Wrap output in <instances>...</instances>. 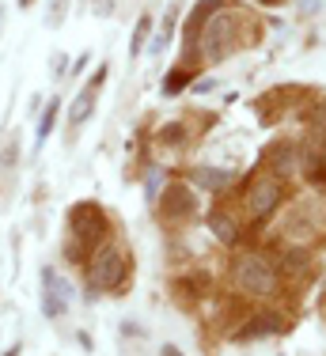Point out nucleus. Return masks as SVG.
<instances>
[{"label": "nucleus", "instance_id": "1", "mask_svg": "<svg viewBox=\"0 0 326 356\" xmlns=\"http://www.w3.org/2000/svg\"><path fill=\"white\" fill-rule=\"evenodd\" d=\"M102 235H107V216L99 213L91 201L76 205L68 213V239H65V254L72 261L95 258V250L102 247Z\"/></svg>", "mask_w": 326, "mask_h": 356}, {"label": "nucleus", "instance_id": "2", "mask_svg": "<svg viewBox=\"0 0 326 356\" xmlns=\"http://www.w3.org/2000/svg\"><path fill=\"white\" fill-rule=\"evenodd\" d=\"M239 46H243V19L220 8V12L201 27V49L212 61H224V57H231Z\"/></svg>", "mask_w": 326, "mask_h": 356}, {"label": "nucleus", "instance_id": "3", "mask_svg": "<svg viewBox=\"0 0 326 356\" xmlns=\"http://www.w3.org/2000/svg\"><path fill=\"white\" fill-rule=\"evenodd\" d=\"M231 277H235V288L243 296H273V288H277V269L262 254H243L231 269Z\"/></svg>", "mask_w": 326, "mask_h": 356}, {"label": "nucleus", "instance_id": "4", "mask_svg": "<svg viewBox=\"0 0 326 356\" xmlns=\"http://www.w3.org/2000/svg\"><path fill=\"white\" fill-rule=\"evenodd\" d=\"M125 273H130L125 254L114 250V247H99L95 258H91V266H88V288L91 292H114V288H122Z\"/></svg>", "mask_w": 326, "mask_h": 356}, {"label": "nucleus", "instance_id": "5", "mask_svg": "<svg viewBox=\"0 0 326 356\" xmlns=\"http://www.w3.org/2000/svg\"><path fill=\"white\" fill-rule=\"evenodd\" d=\"M285 201V186H281L277 175H262L254 178L251 193H247V213H251V220H265L277 213V205Z\"/></svg>", "mask_w": 326, "mask_h": 356}, {"label": "nucleus", "instance_id": "6", "mask_svg": "<svg viewBox=\"0 0 326 356\" xmlns=\"http://www.w3.org/2000/svg\"><path fill=\"white\" fill-rule=\"evenodd\" d=\"M68 303H72V284L54 266H42V315L61 318L68 311Z\"/></svg>", "mask_w": 326, "mask_h": 356}, {"label": "nucleus", "instance_id": "7", "mask_svg": "<svg viewBox=\"0 0 326 356\" xmlns=\"http://www.w3.org/2000/svg\"><path fill=\"white\" fill-rule=\"evenodd\" d=\"M102 83H107V65L91 72V76H88V83H84L80 91H76L72 106H68V129H80V125L88 122L91 114H95V99H99Z\"/></svg>", "mask_w": 326, "mask_h": 356}, {"label": "nucleus", "instance_id": "8", "mask_svg": "<svg viewBox=\"0 0 326 356\" xmlns=\"http://www.w3.org/2000/svg\"><path fill=\"white\" fill-rule=\"evenodd\" d=\"M190 213H194V193H190V186L171 182L167 190H163V216H167V220H186Z\"/></svg>", "mask_w": 326, "mask_h": 356}, {"label": "nucleus", "instance_id": "9", "mask_svg": "<svg viewBox=\"0 0 326 356\" xmlns=\"http://www.w3.org/2000/svg\"><path fill=\"white\" fill-rule=\"evenodd\" d=\"M220 8H228V0H201V4L190 12V23H186V31H190V38H194V31H201L205 23L212 19V15L220 12Z\"/></svg>", "mask_w": 326, "mask_h": 356}, {"label": "nucleus", "instance_id": "10", "mask_svg": "<svg viewBox=\"0 0 326 356\" xmlns=\"http://www.w3.org/2000/svg\"><path fill=\"white\" fill-rule=\"evenodd\" d=\"M231 175L220 171V167H197L194 171V186H201V190H228Z\"/></svg>", "mask_w": 326, "mask_h": 356}, {"label": "nucleus", "instance_id": "11", "mask_svg": "<svg viewBox=\"0 0 326 356\" xmlns=\"http://www.w3.org/2000/svg\"><path fill=\"white\" fill-rule=\"evenodd\" d=\"M152 27H156V19H152V15H141V19L133 23V35H130V57L144 54V46H148V38H152Z\"/></svg>", "mask_w": 326, "mask_h": 356}, {"label": "nucleus", "instance_id": "12", "mask_svg": "<svg viewBox=\"0 0 326 356\" xmlns=\"http://www.w3.org/2000/svg\"><path fill=\"white\" fill-rule=\"evenodd\" d=\"M57 114H61V99H49L46 103V114L38 118V125H34V140H46L49 133H54V125H57Z\"/></svg>", "mask_w": 326, "mask_h": 356}, {"label": "nucleus", "instance_id": "13", "mask_svg": "<svg viewBox=\"0 0 326 356\" xmlns=\"http://www.w3.org/2000/svg\"><path fill=\"white\" fill-rule=\"evenodd\" d=\"M209 227H212V235H217L220 243H235L239 239V227H235V220H231L228 213H212Z\"/></svg>", "mask_w": 326, "mask_h": 356}, {"label": "nucleus", "instance_id": "14", "mask_svg": "<svg viewBox=\"0 0 326 356\" xmlns=\"http://www.w3.org/2000/svg\"><path fill=\"white\" fill-rule=\"evenodd\" d=\"M171 35H175V8H171L167 12V19H163V27H160V35L152 38V54H163V49H167V42H171Z\"/></svg>", "mask_w": 326, "mask_h": 356}, {"label": "nucleus", "instance_id": "15", "mask_svg": "<svg viewBox=\"0 0 326 356\" xmlns=\"http://www.w3.org/2000/svg\"><path fill=\"white\" fill-rule=\"evenodd\" d=\"M281 318H273V315H265L258 322H251V330H243V337H262V334H281Z\"/></svg>", "mask_w": 326, "mask_h": 356}, {"label": "nucleus", "instance_id": "16", "mask_svg": "<svg viewBox=\"0 0 326 356\" xmlns=\"http://www.w3.org/2000/svg\"><path fill=\"white\" fill-rule=\"evenodd\" d=\"M265 159L277 167V175H288V167H293V148H288V144H277V148H273Z\"/></svg>", "mask_w": 326, "mask_h": 356}, {"label": "nucleus", "instance_id": "17", "mask_svg": "<svg viewBox=\"0 0 326 356\" xmlns=\"http://www.w3.org/2000/svg\"><path fill=\"white\" fill-rule=\"evenodd\" d=\"M186 83H194V76L186 72V69H175V72L167 76V80H163V95H178Z\"/></svg>", "mask_w": 326, "mask_h": 356}, {"label": "nucleus", "instance_id": "18", "mask_svg": "<svg viewBox=\"0 0 326 356\" xmlns=\"http://www.w3.org/2000/svg\"><path fill=\"white\" fill-rule=\"evenodd\" d=\"M20 163V133H12V140H4L0 148V167H15Z\"/></svg>", "mask_w": 326, "mask_h": 356}, {"label": "nucleus", "instance_id": "19", "mask_svg": "<svg viewBox=\"0 0 326 356\" xmlns=\"http://www.w3.org/2000/svg\"><path fill=\"white\" fill-rule=\"evenodd\" d=\"M68 12V0H49L46 4V27H61Z\"/></svg>", "mask_w": 326, "mask_h": 356}, {"label": "nucleus", "instance_id": "20", "mask_svg": "<svg viewBox=\"0 0 326 356\" xmlns=\"http://www.w3.org/2000/svg\"><path fill=\"white\" fill-rule=\"evenodd\" d=\"M183 137H186V129H183V125H167V129L160 133V140H171V144H178Z\"/></svg>", "mask_w": 326, "mask_h": 356}, {"label": "nucleus", "instance_id": "21", "mask_svg": "<svg viewBox=\"0 0 326 356\" xmlns=\"http://www.w3.org/2000/svg\"><path fill=\"white\" fill-rule=\"evenodd\" d=\"M319 8H323L319 0H300V15H311V12L319 15Z\"/></svg>", "mask_w": 326, "mask_h": 356}, {"label": "nucleus", "instance_id": "22", "mask_svg": "<svg viewBox=\"0 0 326 356\" xmlns=\"http://www.w3.org/2000/svg\"><path fill=\"white\" fill-rule=\"evenodd\" d=\"M65 65H68V57L57 54V57H54V76H65Z\"/></svg>", "mask_w": 326, "mask_h": 356}, {"label": "nucleus", "instance_id": "23", "mask_svg": "<svg viewBox=\"0 0 326 356\" xmlns=\"http://www.w3.org/2000/svg\"><path fill=\"white\" fill-rule=\"evenodd\" d=\"M95 12L99 15H110V12H114V0H95Z\"/></svg>", "mask_w": 326, "mask_h": 356}, {"label": "nucleus", "instance_id": "24", "mask_svg": "<svg viewBox=\"0 0 326 356\" xmlns=\"http://www.w3.org/2000/svg\"><path fill=\"white\" fill-rule=\"evenodd\" d=\"M88 61H91V54H80V61L72 65V76H80L84 69H88Z\"/></svg>", "mask_w": 326, "mask_h": 356}, {"label": "nucleus", "instance_id": "25", "mask_svg": "<svg viewBox=\"0 0 326 356\" xmlns=\"http://www.w3.org/2000/svg\"><path fill=\"white\" fill-rule=\"evenodd\" d=\"M212 88H217V80H201V83H194L197 95H205V91H212Z\"/></svg>", "mask_w": 326, "mask_h": 356}, {"label": "nucleus", "instance_id": "26", "mask_svg": "<svg viewBox=\"0 0 326 356\" xmlns=\"http://www.w3.org/2000/svg\"><path fill=\"white\" fill-rule=\"evenodd\" d=\"M160 356H183V349H178V345H163Z\"/></svg>", "mask_w": 326, "mask_h": 356}, {"label": "nucleus", "instance_id": "27", "mask_svg": "<svg viewBox=\"0 0 326 356\" xmlns=\"http://www.w3.org/2000/svg\"><path fill=\"white\" fill-rule=\"evenodd\" d=\"M258 4H265V8H273V4H281V0H258Z\"/></svg>", "mask_w": 326, "mask_h": 356}, {"label": "nucleus", "instance_id": "28", "mask_svg": "<svg viewBox=\"0 0 326 356\" xmlns=\"http://www.w3.org/2000/svg\"><path fill=\"white\" fill-rule=\"evenodd\" d=\"M4 356H20V349H15V345H12V349H8V353H4Z\"/></svg>", "mask_w": 326, "mask_h": 356}, {"label": "nucleus", "instance_id": "29", "mask_svg": "<svg viewBox=\"0 0 326 356\" xmlns=\"http://www.w3.org/2000/svg\"><path fill=\"white\" fill-rule=\"evenodd\" d=\"M0 23H4V8H0Z\"/></svg>", "mask_w": 326, "mask_h": 356}, {"label": "nucleus", "instance_id": "30", "mask_svg": "<svg viewBox=\"0 0 326 356\" xmlns=\"http://www.w3.org/2000/svg\"><path fill=\"white\" fill-rule=\"evenodd\" d=\"M20 4H23V8H27V4H31V0H20Z\"/></svg>", "mask_w": 326, "mask_h": 356}, {"label": "nucleus", "instance_id": "31", "mask_svg": "<svg viewBox=\"0 0 326 356\" xmlns=\"http://www.w3.org/2000/svg\"><path fill=\"white\" fill-rule=\"evenodd\" d=\"M84 4H88V0H84Z\"/></svg>", "mask_w": 326, "mask_h": 356}]
</instances>
